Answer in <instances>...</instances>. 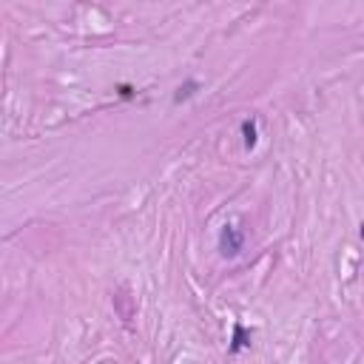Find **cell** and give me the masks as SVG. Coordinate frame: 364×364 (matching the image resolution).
<instances>
[{"label": "cell", "mask_w": 364, "mask_h": 364, "mask_svg": "<svg viewBox=\"0 0 364 364\" xmlns=\"http://www.w3.org/2000/svg\"><path fill=\"white\" fill-rule=\"evenodd\" d=\"M242 248H245V234L237 225H225L220 231V253L225 259H234V256L242 253Z\"/></svg>", "instance_id": "cell-1"}, {"label": "cell", "mask_w": 364, "mask_h": 364, "mask_svg": "<svg viewBox=\"0 0 364 364\" xmlns=\"http://www.w3.org/2000/svg\"><path fill=\"white\" fill-rule=\"evenodd\" d=\"M245 347H251V330H248L242 322H237V325H234V339H231V347H228V350L237 356V353H242Z\"/></svg>", "instance_id": "cell-2"}, {"label": "cell", "mask_w": 364, "mask_h": 364, "mask_svg": "<svg viewBox=\"0 0 364 364\" xmlns=\"http://www.w3.org/2000/svg\"><path fill=\"white\" fill-rule=\"evenodd\" d=\"M256 139H259L256 120H245V123H242V142H245V149H248V151H253V149H256Z\"/></svg>", "instance_id": "cell-3"}, {"label": "cell", "mask_w": 364, "mask_h": 364, "mask_svg": "<svg viewBox=\"0 0 364 364\" xmlns=\"http://www.w3.org/2000/svg\"><path fill=\"white\" fill-rule=\"evenodd\" d=\"M199 89V83L196 80H188L185 86H180L177 89V94H174V103H182V100H188V97H194V92Z\"/></svg>", "instance_id": "cell-4"}, {"label": "cell", "mask_w": 364, "mask_h": 364, "mask_svg": "<svg viewBox=\"0 0 364 364\" xmlns=\"http://www.w3.org/2000/svg\"><path fill=\"white\" fill-rule=\"evenodd\" d=\"M120 94H123V97H134V92H131V86H120Z\"/></svg>", "instance_id": "cell-5"}]
</instances>
